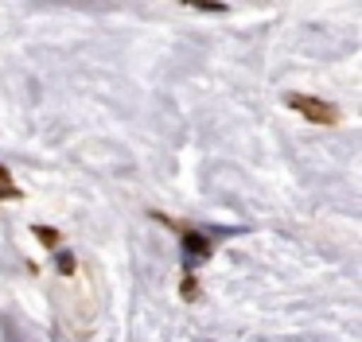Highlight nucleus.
<instances>
[{"instance_id":"nucleus-3","label":"nucleus","mask_w":362,"mask_h":342,"mask_svg":"<svg viewBox=\"0 0 362 342\" xmlns=\"http://www.w3.org/2000/svg\"><path fill=\"white\" fill-rule=\"evenodd\" d=\"M59 269H63V272H71V269H74V261H71L66 253H59Z\"/></svg>"},{"instance_id":"nucleus-1","label":"nucleus","mask_w":362,"mask_h":342,"mask_svg":"<svg viewBox=\"0 0 362 342\" xmlns=\"http://www.w3.org/2000/svg\"><path fill=\"white\" fill-rule=\"evenodd\" d=\"M288 105L300 109L304 117H312L315 124H335V109L323 105V101H315V98H288Z\"/></svg>"},{"instance_id":"nucleus-2","label":"nucleus","mask_w":362,"mask_h":342,"mask_svg":"<svg viewBox=\"0 0 362 342\" xmlns=\"http://www.w3.org/2000/svg\"><path fill=\"white\" fill-rule=\"evenodd\" d=\"M183 249H187V261H199V256L211 253V245H206L199 233H187V237H183Z\"/></svg>"}]
</instances>
